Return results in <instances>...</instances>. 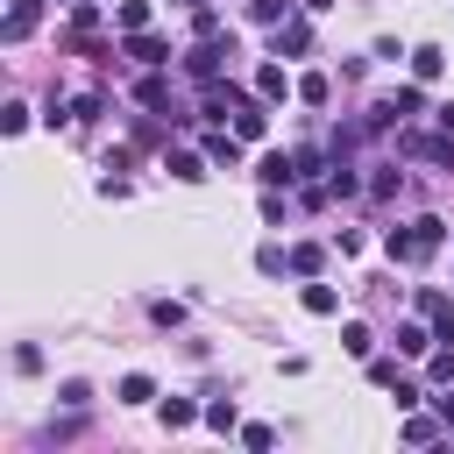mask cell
Returning a JSON list of instances; mask_svg holds the SVG:
<instances>
[{"label": "cell", "instance_id": "obj_1", "mask_svg": "<svg viewBox=\"0 0 454 454\" xmlns=\"http://www.w3.org/2000/svg\"><path fill=\"white\" fill-rule=\"evenodd\" d=\"M440 241H447V220H433V213H426V220H411V227H390V234H383L390 262H426Z\"/></svg>", "mask_w": 454, "mask_h": 454}, {"label": "cell", "instance_id": "obj_2", "mask_svg": "<svg viewBox=\"0 0 454 454\" xmlns=\"http://www.w3.org/2000/svg\"><path fill=\"white\" fill-rule=\"evenodd\" d=\"M227 57H234V35H199V43H192V50H184V71H192V78H199V85H213V78H220V64H227Z\"/></svg>", "mask_w": 454, "mask_h": 454}, {"label": "cell", "instance_id": "obj_3", "mask_svg": "<svg viewBox=\"0 0 454 454\" xmlns=\"http://www.w3.org/2000/svg\"><path fill=\"white\" fill-rule=\"evenodd\" d=\"M419 312H426V326H433L440 340H454V298H447V291H433V284H419Z\"/></svg>", "mask_w": 454, "mask_h": 454}, {"label": "cell", "instance_id": "obj_4", "mask_svg": "<svg viewBox=\"0 0 454 454\" xmlns=\"http://www.w3.org/2000/svg\"><path fill=\"white\" fill-rule=\"evenodd\" d=\"M121 50H128V57L142 64V71H163V64H170V43H163V35H149V28H135V35L121 43Z\"/></svg>", "mask_w": 454, "mask_h": 454}, {"label": "cell", "instance_id": "obj_5", "mask_svg": "<svg viewBox=\"0 0 454 454\" xmlns=\"http://www.w3.org/2000/svg\"><path fill=\"white\" fill-rule=\"evenodd\" d=\"M35 21H43V0H7L0 35H7V43H28V35H35Z\"/></svg>", "mask_w": 454, "mask_h": 454}, {"label": "cell", "instance_id": "obj_6", "mask_svg": "<svg viewBox=\"0 0 454 454\" xmlns=\"http://www.w3.org/2000/svg\"><path fill=\"white\" fill-rule=\"evenodd\" d=\"M255 177H262V192H291L305 170H298V156H284V149H277V156H262V170H255Z\"/></svg>", "mask_w": 454, "mask_h": 454}, {"label": "cell", "instance_id": "obj_7", "mask_svg": "<svg viewBox=\"0 0 454 454\" xmlns=\"http://www.w3.org/2000/svg\"><path fill=\"white\" fill-rule=\"evenodd\" d=\"M305 50H312V21H305V14L277 21V57H305Z\"/></svg>", "mask_w": 454, "mask_h": 454}, {"label": "cell", "instance_id": "obj_8", "mask_svg": "<svg viewBox=\"0 0 454 454\" xmlns=\"http://www.w3.org/2000/svg\"><path fill=\"white\" fill-rule=\"evenodd\" d=\"M404 149L426 156V163H447V170H454V135H447V128H440V135H404Z\"/></svg>", "mask_w": 454, "mask_h": 454}, {"label": "cell", "instance_id": "obj_9", "mask_svg": "<svg viewBox=\"0 0 454 454\" xmlns=\"http://www.w3.org/2000/svg\"><path fill=\"white\" fill-rule=\"evenodd\" d=\"M206 163H213V156H192V149H163V170H170L177 184H199V177H206Z\"/></svg>", "mask_w": 454, "mask_h": 454}, {"label": "cell", "instance_id": "obj_10", "mask_svg": "<svg viewBox=\"0 0 454 454\" xmlns=\"http://www.w3.org/2000/svg\"><path fill=\"white\" fill-rule=\"evenodd\" d=\"M433 340H440V333H433L426 319H397V355H433Z\"/></svg>", "mask_w": 454, "mask_h": 454}, {"label": "cell", "instance_id": "obj_11", "mask_svg": "<svg viewBox=\"0 0 454 454\" xmlns=\"http://www.w3.org/2000/svg\"><path fill=\"white\" fill-rule=\"evenodd\" d=\"M206 156H213L220 170H241V135H227V128H213V135H206Z\"/></svg>", "mask_w": 454, "mask_h": 454}, {"label": "cell", "instance_id": "obj_12", "mask_svg": "<svg viewBox=\"0 0 454 454\" xmlns=\"http://www.w3.org/2000/svg\"><path fill=\"white\" fill-rule=\"evenodd\" d=\"M255 92H262V99H270V106H277V99H291V92H298V85H291V78H284V64H262V71H255Z\"/></svg>", "mask_w": 454, "mask_h": 454}, {"label": "cell", "instance_id": "obj_13", "mask_svg": "<svg viewBox=\"0 0 454 454\" xmlns=\"http://www.w3.org/2000/svg\"><path fill=\"white\" fill-rule=\"evenodd\" d=\"M305 312H312V319H333V312H340V291H333V284H305Z\"/></svg>", "mask_w": 454, "mask_h": 454}, {"label": "cell", "instance_id": "obj_14", "mask_svg": "<svg viewBox=\"0 0 454 454\" xmlns=\"http://www.w3.org/2000/svg\"><path fill=\"white\" fill-rule=\"evenodd\" d=\"M206 426H213V433H241V411H234V397H206Z\"/></svg>", "mask_w": 454, "mask_h": 454}, {"label": "cell", "instance_id": "obj_15", "mask_svg": "<svg viewBox=\"0 0 454 454\" xmlns=\"http://www.w3.org/2000/svg\"><path fill=\"white\" fill-rule=\"evenodd\" d=\"M135 99H142V106H170V78H163V71H142Z\"/></svg>", "mask_w": 454, "mask_h": 454}, {"label": "cell", "instance_id": "obj_16", "mask_svg": "<svg viewBox=\"0 0 454 454\" xmlns=\"http://www.w3.org/2000/svg\"><path fill=\"white\" fill-rule=\"evenodd\" d=\"M192 419H206V404H192V397H163V426H170V433L192 426Z\"/></svg>", "mask_w": 454, "mask_h": 454}, {"label": "cell", "instance_id": "obj_17", "mask_svg": "<svg viewBox=\"0 0 454 454\" xmlns=\"http://www.w3.org/2000/svg\"><path fill=\"white\" fill-rule=\"evenodd\" d=\"M114 21H121V35L149 28V0H121V7H114Z\"/></svg>", "mask_w": 454, "mask_h": 454}, {"label": "cell", "instance_id": "obj_18", "mask_svg": "<svg viewBox=\"0 0 454 454\" xmlns=\"http://www.w3.org/2000/svg\"><path fill=\"white\" fill-rule=\"evenodd\" d=\"M440 64H447V57H440L433 43H419V50H411V71H419V85H433V78H440Z\"/></svg>", "mask_w": 454, "mask_h": 454}, {"label": "cell", "instance_id": "obj_19", "mask_svg": "<svg viewBox=\"0 0 454 454\" xmlns=\"http://www.w3.org/2000/svg\"><path fill=\"white\" fill-rule=\"evenodd\" d=\"M298 99H305V106H326V99H333L326 71H305V78H298Z\"/></svg>", "mask_w": 454, "mask_h": 454}, {"label": "cell", "instance_id": "obj_20", "mask_svg": "<svg viewBox=\"0 0 454 454\" xmlns=\"http://www.w3.org/2000/svg\"><path fill=\"white\" fill-rule=\"evenodd\" d=\"M255 270H262V277H284V270H291V248L262 241V248H255Z\"/></svg>", "mask_w": 454, "mask_h": 454}, {"label": "cell", "instance_id": "obj_21", "mask_svg": "<svg viewBox=\"0 0 454 454\" xmlns=\"http://www.w3.org/2000/svg\"><path fill=\"white\" fill-rule=\"evenodd\" d=\"M319 262H326L319 241H298V248H291V270H298V277H319Z\"/></svg>", "mask_w": 454, "mask_h": 454}, {"label": "cell", "instance_id": "obj_22", "mask_svg": "<svg viewBox=\"0 0 454 454\" xmlns=\"http://www.w3.org/2000/svg\"><path fill=\"white\" fill-rule=\"evenodd\" d=\"M340 348H348V355H362V362L376 355V340H369V326H362V319H348V326H340Z\"/></svg>", "mask_w": 454, "mask_h": 454}, {"label": "cell", "instance_id": "obj_23", "mask_svg": "<svg viewBox=\"0 0 454 454\" xmlns=\"http://www.w3.org/2000/svg\"><path fill=\"white\" fill-rule=\"evenodd\" d=\"M440 426H447V419H426V411H411V419H404V440H411V447H426V440H440Z\"/></svg>", "mask_w": 454, "mask_h": 454}, {"label": "cell", "instance_id": "obj_24", "mask_svg": "<svg viewBox=\"0 0 454 454\" xmlns=\"http://www.w3.org/2000/svg\"><path fill=\"white\" fill-rule=\"evenodd\" d=\"M149 397H156V383H149L142 369H135V376H121V404H149Z\"/></svg>", "mask_w": 454, "mask_h": 454}, {"label": "cell", "instance_id": "obj_25", "mask_svg": "<svg viewBox=\"0 0 454 454\" xmlns=\"http://www.w3.org/2000/svg\"><path fill=\"white\" fill-rule=\"evenodd\" d=\"M57 404H64V411H85V404H92V383H78V376H71V383L57 390Z\"/></svg>", "mask_w": 454, "mask_h": 454}, {"label": "cell", "instance_id": "obj_26", "mask_svg": "<svg viewBox=\"0 0 454 454\" xmlns=\"http://www.w3.org/2000/svg\"><path fill=\"white\" fill-rule=\"evenodd\" d=\"M426 376H433V383H454V340H447L440 355H426Z\"/></svg>", "mask_w": 454, "mask_h": 454}, {"label": "cell", "instance_id": "obj_27", "mask_svg": "<svg viewBox=\"0 0 454 454\" xmlns=\"http://www.w3.org/2000/svg\"><path fill=\"white\" fill-rule=\"evenodd\" d=\"M397 184H404V170H397V163H383V170H376V177H369V192H376V199H390V192H397Z\"/></svg>", "mask_w": 454, "mask_h": 454}, {"label": "cell", "instance_id": "obj_28", "mask_svg": "<svg viewBox=\"0 0 454 454\" xmlns=\"http://www.w3.org/2000/svg\"><path fill=\"white\" fill-rule=\"evenodd\" d=\"M149 319H156V326H184V305H177V298H156Z\"/></svg>", "mask_w": 454, "mask_h": 454}, {"label": "cell", "instance_id": "obj_29", "mask_svg": "<svg viewBox=\"0 0 454 454\" xmlns=\"http://www.w3.org/2000/svg\"><path fill=\"white\" fill-rule=\"evenodd\" d=\"M397 376H404V369H397V362H390V355H369V383H383V390H390V383H397Z\"/></svg>", "mask_w": 454, "mask_h": 454}, {"label": "cell", "instance_id": "obj_30", "mask_svg": "<svg viewBox=\"0 0 454 454\" xmlns=\"http://www.w3.org/2000/svg\"><path fill=\"white\" fill-rule=\"evenodd\" d=\"M99 114H106V92H85V99L71 106V121H99Z\"/></svg>", "mask_w": 454, "mask_h": 454}, {"label": "cell", "instance_id": "obj_31", "mask_svg": "<svg viewBox=\"0 0 454 454\" xmlns=\"http://www.w3.org/2000/svg\"><path fill=\"white\" fill-rule=\"evenodd\" d=\"M14 369H21V376H35V369H43V348H35V340H21V348H14Z\"/></svg>", "mask_w": 454, "mask_h": 454}, {"label": "cell", "instance_id": "obj_32", "mask_svg": "<svg viewBox=\"0 0 454 454\" xmlns=\"http://www.w3.org/2000/svg\"><path fill=\"white\" fill-rule=\"evenodd\" d=\"M192 35H220V14L213 7H192Z\"/></svg>", "mask_w": 454, "mask_h": 454}, {"label": "cell", "instance_id": "obj_33", "mask_svg": "<svg viewBox=\"0 0 454 454\" xmlns=\"http://www.w3.org/2000/svg\"><path fill=\"white\" fill-rule=\"evenodd\" d=\"M241 447H255V454H262V447H277V433H270V426H241Z\"/></svg>", "mask_w": 454, "mask_h": 454}, {"label": "cell", "instance_id": "obj_34", "mask_svg": "<svg viewBox=\"0 0 454 454\" xmlns=\"http://www.w3.org/2000/svg\"><path fill=\"white\" fill-rule=\"evenodd\" d=\"M248 14H255V21H270V28H277V21H284V0H248Z\"/></svg>", "mask_w": 454, "mask_h": 454}, {"label": "cell", "instance_id": "obj_35", "mask_svg": "<svg viewBox=\"0 0 454 454\" xmlns=\"http://www.w3.org/2000/svg\"><path fill=\"white\" fill-rule=\"evenodd\" d=\"M433 404H440V419H447V433H454V383H440V397H433Z\"/></svg>", "mask_w": 454, "mask_h": 454}, {"label": "cell", "instance_id": "obj_36", "mask_svg": "<svg viewBox=\"0 0 454 454\" xmlns=\"http://www.w3.org/2000/svg\"><path fill=\"white\" fill-rule=\"evenodd\" d=\"M433 121H440V128H447V135H454V106H440V114H433Z\"/></svg>", "mask_w": 454, "mask_h": 454}, {"label": "cell", "instance_id": "obj_37", "mask_svg": "<svg viewBox=\"0 0 454 454\" xmlns=\"http://www.w3.org/2000/svg\"><path fill=\"white\" fill-rule=\"evenodd\" d=\"M326 7H333V0H305V14H326Z\"/></svg>", "mask_w": 454, "mask_h": 454}, {"label": "cell", "instance_id": "obj_38", "mask_svg": "<svg viewBox=\"0 0 454 454\" xmlns=\"http://www.w3.org/2000/svg\"><path fill=\"white\" fill-rule=\"evenodd\" d=\"M184 7H213V0H184Z\"/></svg>", "mask_w": 454, "mask_h": 454}, {"label": "cell", "instance_id": "obj_39", "mask_svg": "<svg viewBox=\"0 0 454 454\" xmlns=\"http://www.w3.org/2000/svg\"><path fill=\"white\" fill-rule=\"evenodd\" d=\"M64 7H78V0H64Z\"/></svg>", "mask_w": 454, "mask_h": 454}]
</instances>
